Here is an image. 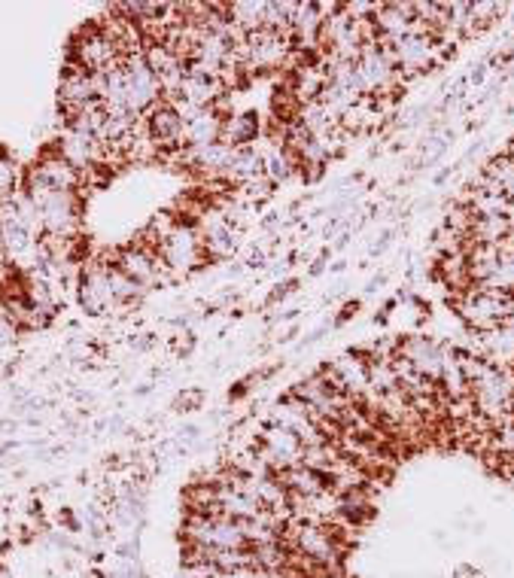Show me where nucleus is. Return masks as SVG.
Listing matches in <instances>:
<instances>
[{
	"instance_id": "1",
	"label": "nucleus",
	"mask_w": 514,
	"mask_h": 578,
	"mask_svg": "<svg viewBox=\"0 0 514 578\" xmlns=\"http://www.w3.org/2000/svg\"><path fill=\"white\" fill-rule=\"evenodd\" d=\"M353 74H356L359 92L369 95V98H393L396 101L399 89L405 86L393 58L387 55V49L381 43L362 46V52H359V58L353 64Z\"/></svg>"
},
{
	"instance_id": "2",
	"label": "nucleus",
	"mask_w": 514,
	"mask_h": 578,
	"mask_svg": "<svg viewBox=\"0 0 514 578\" xmlns=\"http://www.w3.org/2000/svg\"><path fill=\"white\" fill-rule=\"evenodd\" d=\"M156 253H159L162 265L171 271V277L192 274V271L204 268V262H207L195 223H180V220L162 235V241L156 244Z\"/></svg>"
},
{
	"instance_id": "3",
	"label": "nucleus",
	"mask_w": 514,
	"mask_h": 578,
	"mask_svg": "<svg viewBox=\"0 0 514 578\" xmlns=\"http://www.w3.org/2000/svg\"><path fill=\"white\" fill-rule=\"evenodd\" d=\"M460 311V317L475 329V332H487L502 326L505 320L514 317V296H502V293H490V289L481 286H469L463 293H454L451 299Z\"/></svg>"
},
{
	"instance_id": "4",
	"label": "nucleus",
	"mask_w": 514,
	"mask_h": 578,
	"mask_svg": "<svg viewBox=\"0 0 514 578\" xmlns=\"http://www.w3.org/2000/svg\"><path fill=\"white\" fill-rule=\"evenodd\" d=\"M122 80H125V107H128L134 116L146 113L156 101H162L159 80L153 77V70L146 67L143 52L122 58Z\"/></svg>"
},
{
	"instance_id": "5",
	"label": "nucleus",
	"mask_w": 514,
	"mask_h": 578,
	"mask_svg": "<svg viewBox=\"0 0 514 578\" xmlns=\"http://www.w3.org/2000/svg\"><path fill=\"white\" fill-rule=\"evenodd\" d=\"M256 451L262 454V460L274 469V472H283L289 466H299L302 457H305V445L302 439L296 436L292 429L268 420L265 429H262V436L256 442Z\"/></svg>"
},
{
	"instance_id": "6",
	"label": "nucleus",
	"mask_w": 514,
	"mask_h": 578,
	"mask_svg": "<svg viewBox=\"0 0 514 578\" xmlns=\"http://www.w3.org/2000/svg\"><path fill=\"white\" fill-rule=\"evenodd\" d=\"M110 265H113L110 259H95L80 271V280H77L80 302L95 317L116 311V299H113V289H110Z\"/></svg>"
},
{
	"instance_id": "7",
	"label": "nucleus",
	"mask_w": 514,
	"mask_h": 578,
	"mask_svg": "<svg viewBox=\"0 0 514 578\" xmlns=\"http://www.w3.org/2000/svg\"><path fill=\"white\" fill-rule=\"evenodd\" d=\"M396 353L405 359V363H408L414 372H420V375H426V378H432V381L442 378L445 366L451 363V353H448L442 344H435V341H429V338H420V335L402 341Z\"/></svg>"
},
{
	"instance_id": "8",
	"label": "nucleus",
	"mask_w": 514,
	"mask_h": 578,
	"mask_svg": "<svg viewBox=\"0 0 514 578\" xmlns=\"http://www.w3.org/2000/svg\"><path fill=\"white\" fill-rule=\"evenodd\" d=\"M475 344H478L481 359H487V363H493L496 369L511 372V369H514V317L505 320V323L496 326V329L478 332V335H475Z\"/></svg>"
},
{
	"instance_id": "9",
	"label": "nucleus",
	"mask_w": 514,
	"mask_h": 578,
	"mask_svg": "<svg viewBox=\"0 0 514 578\" xmlns=\"http://www.w3.org/2000/svg\"><path fill=\"white\" fill-rule=\"evenodd\" d=\"M28 177L40 180V183L49 186L52 192H77L80 183H83V171L73 165L70 159H64V153H61V156H46V159H40V162L28 171Z\"/></svg>"
},
{
	"instance_id": "10",
	"label": "nucleus",
	"mask_w": 514,
	"mask_h": 578,
	"mask_svg": "<svg viewBox=\"0 0 514 578\" xmlns=\"http://www.w3.org/2000/svg\"><path fill=\"white\" fill-rule=\"evenodd\" d=\"M472 186L496 192V195H505L508 201H514V159L508 153L505 156H493L487 162V168L475 177Z\"/></svg>"
},
{
	"instance_id": "11",
	"label": "nucleus",
	"mask_w": 514,
	"mask_h": 578,
	"mask_svg": "<svg viewBox=\"0 0 514 578\" xmlns=\"http://www.w3.org/2000/svg\"><path fill=\"white\" fill-rule=\"evenodd\" d=\"M259 134H262V125L256 113H232L229 119H223L219 140L232 150H244V147H256Z\"/></svg>"
},
{
	"instance_id": "12",
	"label": "nucleus",
	"mask_w": 514,
	"mask_h": 578,
	"mask_svg": "<svg viewBox=\"0 0 514 578\" xmlns=\"http://www.w3.org/2000/svg\"><path fill=\"white\" fill-rule=\"evenodd\" d=\"M219 131H223V119H219L213 110H204L198 119L183 125V147H189V150L210 147V143L219 140Z\"/></svg>"
},
{
	"instance_id": "13",
	"label": "nucleus",
	"mask_w": 514,
	"mask_h": 578,
	"mask_svg": "<svg viewBox=\"0 0 514 578\" xmlns=\"http://www.w3.org/2000/svg\"><path fill=\"white\" fill-rule=\"evenodd\" d=\"M204 405V393L201 390H186L174 399V408L177 411H198Z\"/></svg>"
},
{
	"instance_id": "14",
	"label": "nucleus",
	"mask_w": 514,
	"mask_h": 578,
	"mask_svg": "<svg viewBox=\"0 0 514 578\" xmlns=\"http://www.w3.org/2000/svg\"><path fill=\"white\" fill-rule=\"evenodd\" d=\"M213 563H183V578H216Z\"/></svg>"
},
{
	"instance_id": "15",
	"label": "nucleus",
	"mask_w": 514,
	"mask_h": 578,
	"mask_svg": "<svg viewBox=\"0 0 514 578\" xmlns=\"http://www.w3.org/2000/svg\"><path fill=\"white\" fill-rule=\"evenodd\" d=\"M16 338H19V326H16V323H10L7 317H0V347L13 344Z\"/></svg>"
},
{
	"instance_id": "16",
	"label": "nucleus",
	"mask_w": 514,
	"mask_h": 578,
	"mask_svg": "<svg viewBox=\"0 0 514 578\" xmlns=\"http://www.w3.org/2000/svg\"><path fill=\"white\" fill-rule=\"evenodd\" d=\"M131 344H134L137 350H150V347L156 344V338H153V335H143V338H134Z\"/></svg>"
},
{
	"instance_id": "17",
	"label": "nucleus",
	"mask_w": 514,
	"mask_h": 578,
	"mask_svg": "<svg viewBox=\"0 0 514 578\" xmlns=\"http://www.w3.org/2000/svg\"><path fill=\"white\" fill-rule=\"evenodd\" d=\"M484 77H487V64H478V67L472 70V77H469V80L478 86V83H484Z\"/></svg>"
},
{
	"instance_id": "18",
	"label": "nucleus",
	"mask_w": 514,
	"mask_h": 578,
	"mask_svg": "<svg viewBox=\"0 0 514 578\" xmlns=\"http://www.w3.org/2000/svg\"><path fill=\"white\" fill-rule=\"evenodd\" d=\"M320 271H323V259H317V262L311 265V277H317Z\"/></svg>"
},
{
	"instance_id": "19",
	"label": "nucleus",
	"mask_w": 514,
	"mask_h": 578,
	"mask_svg": "<svg viewBox=\"0 0 514 578\" xmlns=\"http://www.w3.org/2000/svg\"><path fill=\"white\" fill-rule=\"evenodd\" d=\"M508 156L514 159V140H511V147H508Z\"/></svg>"
},
{
	"instance_id": "20",
	"label": "nucleus",
	"mask_w": 514,
	"mask_h": 578,
	"mask_svg": "<svg viewBox=\"0 0 514 578\" xmlns=\"http://www.w3.org/2000/svg\"><path fill=\"white\" fill-rule=\"evenodd\" d=\"M0 578H10V572H4V569H0Z\"/></svg>"
}]
</instances>
